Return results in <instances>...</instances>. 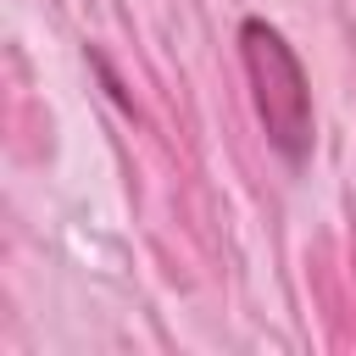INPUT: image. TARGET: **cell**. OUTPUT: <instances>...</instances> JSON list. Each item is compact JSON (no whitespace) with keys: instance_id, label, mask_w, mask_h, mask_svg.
I'll list each match as a JSON object with an SVG mask.
<instances>
[{"instance_id":"1","label":"cell","mask_w":356,"mask_h":356,"mask_svg":"<svg viewBox=\"0 0 356 356\" xmlns=\"http://www.w3.org/2000/svg\"><path fill=\"white\" fill-rule=\"evenodd\" d=\"M239 61H245L250 100H256V117L267 128V145L284 156V167H306L312 139H317V117H312V83H306L300 56L289 50V39L273 22L245 17L239 22Z\"/></svg>"}]
</instances>
